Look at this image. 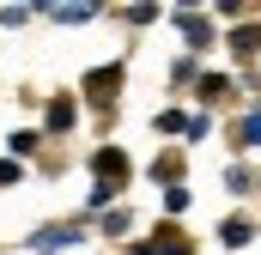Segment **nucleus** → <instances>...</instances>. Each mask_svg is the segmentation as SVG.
Masks as SVG:
<instances>
[{"instance_id":"12","label":"nucleus","mask_w":261,"mask_h":255,"mask_svg":"<svg viewBox=\"0 0 261 255\" xmlns=\"http://www.w3.org/2000/svg\"><path fill=\"white\" fill-rule=\"evenodd\" d=\"M152 243H158V255H195V243H189L176 225H158V231H152Z\"/></svg>"},{"instance_id":"1","label":"nucleus","mask_w":261,"mask_h":255,"mask_svg":"<svg viewBox=\"0 0 261 255\" xmlns=\"http://www.w3.org/2000/svg\"><path fill=\"white\" fill-rule=\"evenodd\" d=\"M122 79H128V61H103L85 73V104H97V110H116V97H122Z\"/></svg>"},{"instance_id":"17","label":"nucleus","mask_w":261,"mask_h":255,"mask_svg":"<svg viewBox=\"0 0 261 255\" xmlns=\"http://www.w3.org/2000/svg\"><path fill=\"white\" fill-rule=\"evenodd\" d=\"M152 128H158V134H182V128H189V110H182V104H170V110H158V116H152Z\"/></svg>"},{"instance_id":"16","label":"nucleus","mask_w":261,"mask_h":255,"mask_svg":"<svg viewBox=\"0 0 261 255\" xmlns=\"http://www.w3.org/2000/svg\"><path fill=\"white\" fill-rule=\"evenodd\" d=\"M116 183H91V194H85V213H110V207H116Z\"/></svg>"},{"instance_id":"23","label":"nucleus","mask_w":261,"mask_h":255,"mask_svg":"<svg viewBox=\"0 0 261 255\" xmlns=\"http://www.w3.org/2000/svg\"><path fill=\"white\" fill-rule=\"evenodd\" d=\"M12 183H18V164H12V158H0V189H12Z\"/></svg>"},{"instance_id":"18","label":"nucleus","mask_w":261,"mask_h":255,"mask_svg":"<svg viewBox=\"0 0 261 255\" xmlns=\"http://www.w3.org/2000/svg\"><path fill=\"white\" fill-rule=\"evenodd\" d=\"M134 231V213L128 207H110V213H103V237H128Z\"/></svg>"},{"instance_id":"4","label":"nucleus","mask_w":261,"mask_h":255,"mask_svg":"<svg viewBox=\"0 0 261 255\" xmlns=\"http://www.w3.org/2000/svg\"><path fill=\"white\" fill-rule=\"evenodd\" d=\"M91 176H97V183H116V189H122V183L134 176L128 152H122V146H97V152H91Z\"/></svg>"},{"instance_id":"7","label":"nucleus","mask_w":261,"mask_h":255,"mask_svg":"<svg viewBox=\"0 0 261 255\" xmlns=\"http://www.w3.org/2000/svg\"><path fill=\"white\" fill-rule=\"evenodd\" d=\"M231 91H237V79H231V73H200V79H195V104H200V110L231 104Z\"/></svg>"},{"instance_id":"9","label":"nucleus","mask_w":261,"mask_h":255,"mask_svg":"<svg viewBox=\"0 0 261 255\" xmlns=\"http://www.w3.org/2000/svg\"><path fill=\"white\" fill-rule=\"evenodd\" d=\"M31 12H49L55 24H91L103 6H97V0H79V6H31Z\"/></svg>"},{"instance_id":"8","label":"nucleus","mask_w":261,"mask_h":255,"mask_svg":"<svg viewBox=\"0 0 261 255\" xmlns=\"http://www.w3.org/2000/svg\"><path fill=\"white\" fill-rule=\"evenodd\" d=\"M231 146H237V152H255V146H261V104L231 122Z\"/></svg>"},{"instance_id":"2","label":"nucleus","mask_w":261,"mask_h":255,"mask_svg":"<svg viewBox=\"0 0 261 255\" xmlns=\"http://www.w3.org/2000/svg\"><path fill=\"white\" fill-rule=\"evenodd\" d=\"M79 243H85V225H37L24 237V249L37 255H61V249H79Z\"/></svg>"},{"instance_id":"15","label":"nucleus","mask_w":261,"mask_h":255,"mask_svg":"<svg viewBox=\"0 0 261 255\" xmlns=\"http://www.w3.org/2000/svg\"><path fill=\"white\" fill-rule=\"evenodd\" d=\"M37 146H43V134H37V128H18V134L6 140V152H12V164H18V158H31Z\"/></svg>"},{"instance_id":"22","label":"nucleus","mask_w":261,"mask_h":255,"mask_svg":"<svg viewBox=\"0 0 261 255\" xmlns=\"http://www.w3.org/2000/svg\"><path fill=\"white\" fill-rule=\"evenodd\" d=\"M128 24H158V6H146V0L128 6Z\"/></svg>"},{"instance_id":"6","label":"nucleus","mask_w":261,"mask_h":255,"mask_svg":"<svg viewBox=\"0 0 261 255\" xmlns=\"http://www.w3.org/2000/svg\"><path fill=\"white\" fill-rule=\"evenodd\" d=\"M255 219H249V213H225V219H219V243H225V249L237 255V249H249V243H255Z\"/></svg>"},{"instance_id":"19","label":"nucleus","mask_w":261,"mask_h":255,"mask_svg":"<svg viewBox=\"0 0 261 255\" xmlns=\"http://www.w3.org/2000/svg\"><path fill=\"white\" fill-rule=\"evenodd\" d=\"M189 207H195V194H189V183H176V189H164V213H170V219H182Z\"/></svg>"},{"instance_id":"20","label":"nucleus","mask_w":261,"mask_h":255,"mask_svg":"<svg viewBox=\"0 0 261 255\" xmlns=\"http://www.w3.org/2000/svg\"><path fill=\"white\" fill-rule=\"evenodd\" d=\"M206 134H213V116H206V110H195V116H189V128H182V140H206Z\"/></svg>"},{"instance_id":"24","label":"nucleus","mask_w":261,"mask_h":255,"mask_svg":"<svg viewBox=\"0 0 261 255\" xmlns=\"http://www.w3.org/2000/svg\"><path fill=\"white\" fill-rule=\"evenodd\" d=\"M128 255H158V243L146 237V243H128Z\"/></svg>"},{"instance_id":"13","label":"nucleus","mask_w":261,"mask_h":255,"mask_svg":"<svg viewBox=\"0 0 261 255\" xmlns=\"http://www.w3.org/2000/svg\"><path fill=\"white\" fill-rule=\"evenodd\" d=\"M152 183H164V189H176V183H182V152H164V158L152 164Z\"/></svg>"},{"instance_id":"3","label":"nucleus","mask_w":261,"mask_h":255,"mask_svg":"<svg viewBox=\"0 0 261 255\" xmlns=\"http://www.w3.org/2000/svg\"><path fill=\"white\" fill-rule=\"evenodd\" d=\"M170 18H176V31H182V43H189V55H200V49H213V43H219V37H213V18H200L195 6H176Z\"/></svg>"},{"instance_id":"14","label":"nucleus","mask_w":261,"mask_h":255,"mask_svg":"<svg viewBox=\"0 0 261 255\" xmlns=\"http://www.w3.org/2000/svg\"><path fill=\"white\" fill-rule=\"evenodd\" d=\"M195 79H200V55H176V61H170V85H176V91L195 85Z\"/></svg>"},{"instance_id":"10","label":"nucleus","mask_w":261,"mask_h":255,"mask_svg":"<svg viewBox=\"0 0 261 255\" xmlns=\"http://www.w3.org/2000/svg\"><path fill=\"white\" fill-rule=\"evenodd\" d=\"M79 122V104H73V97H49V116H43V128H49V134H67V128Z\"/></svg>"},{"instance_id":"11","label":"nucleus","mask_w":261,"mask_h":255,"mask_svg":"<svg viewBox=\"0 0 261 255\" xmlns=\"http://www.w3.org/2000/svg\"><path fill=\"white\" fill-rule=\"evenodd\" d=\"M255 189H261V176L249 170V164H237V158H231V164H225V194H237V200H243V194H255Z\"/></svg>"},{"instance_id":"21","label":"nucleus","mask_w":261,"mask_h":255,"mask_svg":"<svg viewBox=\"0 0 261 255\" xmlns=\"http://www.w3.org/2000/svg\"><path fill=\"white\" fill-rule=\"evenodd\" d=\"M213 12H219V18H237V24L249 18V6H243V0H213Z\"/></svg>"},{"instance_id":"5","label":"nucleus","mask_w":261,"mask_h":255,"mask_svg":"<svg viewBox=\"0 0 261 255\" xmlns=\"http://www.w3.org/2000/svg\"><path fill=\"white\" fill-rule=\"evenodd\" d=\"M225 49H231V61H237V67H249V61L261 55V24H255V18L231 24V31H225Z\"/></svg>"}]
</instances>
